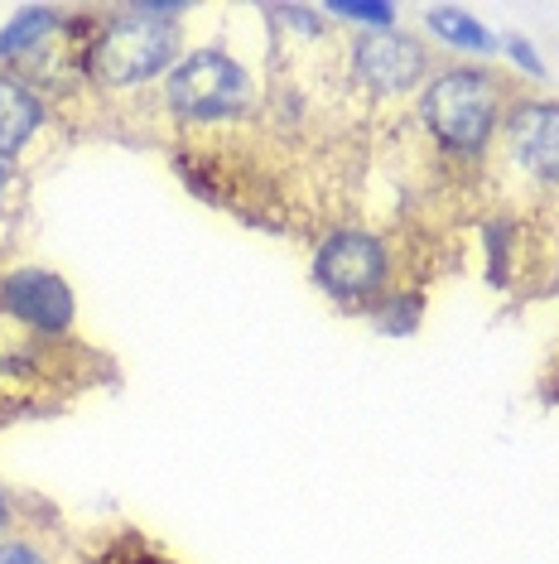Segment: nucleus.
<instances>
[{"instance_id":"obj_7","label":"nucleus","mask_w":559,"mask_h":564,"mask_svg":"<svg viewBox=\"0 0 559 564\" xmlns=\"http://www.w3.org/2000/svg\"><path fill=\"white\" fill-rule=\"evenodd\" d=\"M0 318L15 324L24 338L58 343L73 333L78 300L68 280L48 265H15V271H0Z\"/></svg>"},{"instance_id":"obj_13","label":"nucleus","mask_w":559,"mask_h":564,"mask_svg":"<svg viewBox=\"0 0 559 564\" xmlns=\"http://www.w3.org/2000/svg\"><path fill=\"white\" fill-rule=\"evenodd\" d=\"M482 241H487V265H492V285H506L512 280V223L506 217H497V223L482 227Z\"/></svg>"},{"instance_id":"obj_4","label":"nucleus","mask_w":559,"mask_h":564,"mask_svg":"<svg viewBox=\"0 0 559 564\" xmlns=\"http://www.w3.org/2000/svg\"><path fill=\"white\" fill-rule=\"evenodd\" d=\"M309 275L333 304L366 314L381 294H391L396 256H391V241L372 232V227L342 223V227H328V232L314 241Z\"/></svg>"},{"instance_id":"obj_18","label":"nucleus","mask_w":559,"mask_h":564,"mask_svg":"<svg viewBox=\"0 0 559 564\" xmlns=\"http://www.w3.org/2000/svg\"><path fill=\"white\" fill-rule=\"evenodd\" d=\"M10 188H15V164H6V160H0V203L10 198Z\"/></svg>"},{"instance_id":"obj_14","label":"nucleus","mask_w":559,"mask_h":564,"mask_svg":"<svg viewBox=\"0 0 559 564\" xmlns=\"http://www.w3.org/2000/svg\"><path fill=\"white\" fill-rule=\"evenodd\" d=\"M271 20H280V24H289V30L299 34V40H328V15L324 10H309V6H280V10H265Z\"/></svg>"},{"instance_id":"obj_1","label":"nucleus","mask_w":559,"mask_h":564,"mask_svg":"<svg viewBox=\"0 0 559 564\" xmlns=\"http://www.w3.org/2000/svg\"><path fill=\"white\" fill-rule=\"evenodd\" d=\"M184 58V30L150 10V0L111 6L92 15V34L83 44L78 78L101 93H140L150 83H164L174 63Z\"/></svg>"},{"instance_id":"obj_19","label":"nucleus","mask_w":559,"mask_h":564,"mask_svg":"<svg viewBox=\"0 0 559 564\" xmlns=\"http://www.w3.org/2000/svg\"><path fill=\"white\" fill-rule=\"evenodd\" d=\"M6 391H10V371H6V362H0V401H6Z\"/></svg>"},{"instance_id":"obj_3","label":"nucleus","mask_w":559,"mask_h":564,"mask_svg":"<svg viewBox=\"0 0 559 564\" xmlns=\"http://www.w3.org/2000/svg\"><path fill=\"white\" fill-rule=\"evenodd\" d=\"M160 97H164V111L184 126H227L256 111L261 87H256V73L237 54H227L222 44H208V48H188L174 63Z\"/></svg>"},{"instance_id":"obj_15","label":"nucleus","mask_w":559,"mask_h":564,"mask_svg":"<svg viewBox=\"0 0 559 564\" xmlns=\"http://www.w3.org/2000/svg\"><path fill=\"white\" fill-rule=\"evenodd\" d=\"M502 54H506V63H512L520 78H530V83L545 78V58H540V48L530 44L526 34H506V40H502Z\"/></svg>"},{"instance_id":"obj_9","label":"nucleus","mask_w":559,"mask_h":564,"mask_svg":"<svg viewBox=\"0 0 559 564\" xmlns=\"http://www.w3.org/2000/svg\"><path fill=\"white\" fill-rule=\"evenodd\" d=\"M63 24H68V10L58 6H20L0 24V68H20L34 54H44L63 34Z\"/></svg>"},{"instance_id":"obj_6","label":"nucleus","mask_w":559,"mask_h":564,"mask_svg":"<svg viewBox=\"0 0 559 564\" xmlns=\"http://www.w3.org/2000/svg\"><path fill=\"white\" fill-rule=\"evenodd\" d=\"M497 155L516 178L540 194H559V101L550 97H512L502 117Z\"/></svg>"},{"instance_id":"obj_5","label":"nucleus","mask_w":559,"mask_h":564,"mask_svg":"<svg viewBox=\"0 0 559 564\" xmlns=\"http://www.w3.org/2000/svg\"><path fill=\"white\" fill-rule=\"evenodd\" d=\"M348 73L362 93L396 101L435 78V58H429L425 40H415L405 30H366L348 40Z\"/></svg>"},{"instance_id":"obj_8","label":"nucleus","mask_w":559,"mask_h":564,"mask_svg":"<svg viewBox=\"0 0 559 564\" xmlns=\"http://www.w3.org/2000/svg\"><path fill=\"white\" fill-rule=\"evenodd\" d=\"M48 121H54V97H44L20 73L0 68V160L15 164Z\"/></svg>"},{"instance_id":"obj_17","label":"nucleus","mask_w":559,"mask_h":564,"mask_svg":"<svg viewBox=\"0 0 559 564\" xmlns=\"http://www.w3.org/2000/svg\"><path fill=\"white\" fill-rule=\"evenodd\" d=\"M10 521H15V502H10V492H6V487H0V541H6Z\"/></svg>"},{"instance_id":"obj_2","label":"nucleus","mask_w":559,"mask_h":564,"mask_svg":"<svg viewBox=\"0 0 559 564\" xmlns=\"http://www.w3.org/2000/svg\"><path fill=\"white\" fill-rule=\"evenodd\" d=\"M512 97V87L482 63H449V68H435V78L419 87L415 117L425 126V135L439 145V155L482 164L497 150Z\"/></svg>"},{"instance_id":"obj_16","label":"nucleus","mask_w":559,"mask_h":564,"mask_svg":"<svg viewBox=\"0 0 559 564\" xmlns=\"http://www.w3.org/2000/svg\"><path fill=\"white\" fill-rule=\"evenodd\" d=\"M0 564H48V555L24 535H6L0 541Z\"/></svg>"},{"instance_id":"obj_12","label":"nucleus","mask_w":559,"mask_h":564,"mask_svg":"<svg viewBox=\"0 0 559 564\" xmlns=\"http://www.w3.org/2000/svg\"><path fill=\"white\" fill-rule=\"evenodd\" d=\"M319 10L328 20L358 24V34H366V30H401L396 6H386V0H328V6H319Z\"/></svg>"},{"instance_id":"obj_10","label":"nucleus","mask_w":559,"mask_h":564,"mask_svg":"<svg viewBox=\"0 0 559 564\" xmlns=\"http://www.w3.org/2000/svg\"><path fill=\"white\" fill-rule=\"evenodd\" d=\"M425 30L435 34V44L453 48V54H468V58H492L502 54V40L487 30L478 15H468L459 6H429L425 10Z\"/></svg>"},{"instance_id":"obj_11","label":"nucleus","mask_w":559,"mask_h":564,"mask_svg":"<svg viewBox=\"0 0 559 564\" xmlns=\"http://www.w3.org/2000/svg\"><path fill=\"white\" fill-rule=\"evenodd\" d=\"M366 318H372V328L381 333V338H410V333L419 328V318H425V294L419 290H391L366 310Z\"/></svg>"}]
</instances>
